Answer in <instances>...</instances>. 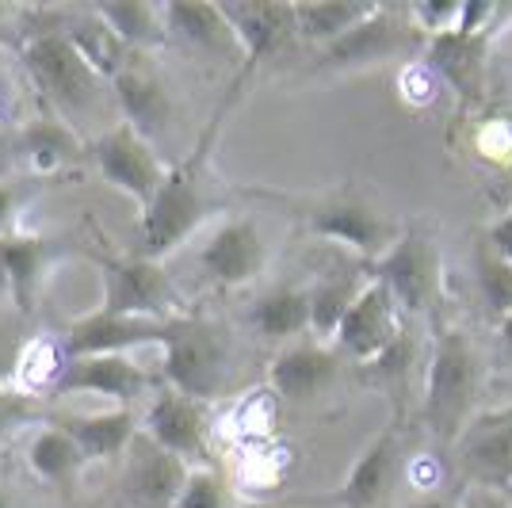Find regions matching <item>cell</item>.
I'll return each instance as SVG.
<instances>
[{"mask_svg":"<svg viewBox=\"0 0 512 508\" xmlns=\"http://www.w3.org/2000/svg\"><path fill=\"white\" fill-rule=\"evenodd\" d=\"M96 268H100V310L107 314H127V318H153V321H176L188 318L184 314V295L172 283L169 268L161 260H146V256H111L92 253Z\"/></svg>","mask_w":512,"mask_h":508,"instance_id":"cell-5","label":"cell"},{"mask_svg":"<svg viewBox=\"0 0 512 508\" xmlns=\"http://www.w3.org/2000/svg\"><path fill=\"white\" fill-rule=\"evenodd\" d=\"M241 85H245V77H237L230 96L214 107V115L207 119V127L199 130L195 146L180 161L169 165L165 184L153 195V203L142 211V222H138V249H134L138 256L165 264V256L176 253L222 207L211 195V149H214V138H218V127H222L230 104L237 100Z\"/></svg>","mask_w":512,"mask_h":508,"instance_id":"cell-1","label":"cell"},{"mask_svg":"<svg viewBox=\"0 0 512 508\" xmlns=\"http://www.w3.org/2000/svg\"><path fill=\"white\" fill-rule=\"evenodd\" d=\"M16 146H20V161L39 176L62 172L69 165H77L88 153V142L77 134V127H69L58 115H35L23 127H16Z\"/></svg>","mask_w":512,"mask_h":508,"instance_id":"cell-24","label":"cell"},{"mask_svg":"<svg viewBox=\"0 0 512 508\" xmlns=\"http://www.w3.org/2000/svg\"><path fill=\"white\" fill-rule=\"evenodd\" d=\"M176 321L127 318V314L92 310L88 318H77L65 325L62 344L69 352V360H81V356H134L142 348H161L172 337Z\"/></svg>","mask_w":512,"mask_h":508,"instance_id":"cell-11","label":"cell"},{"mask_svg":"<svg viewBox=\"0 0 512 508\" xmlns=\"http://www.w3.org/2000/svg\"><path fill=\"white\" fill-rule=\"evenodd\" d=\"M371 279H379L398 298L402 314H425L440 295V253L425 230H402L383 260L371 264Z\"/></svg>","mask_w":512,"mask_h":508,"instance_id":"cell-8","label":"cell"},{"mask_svg":"<svg viewBox=\"0 0 512 508\" xmlns=\"http://www.w3.org/2000/svg\"><path fill=\"white\" fill-rule=\"evenodd\" d=\"M379 12V4H356V0H302L295 4V31L299 43L329 50L344 35H352L363 20H371Z\"/></svg>","mask_w":512,"mask_h":508,"instance_id":"cell-27","label":"cell"},{"mask_svg":"<svg viewBox=\"0 0 512 508\" xmlns=\"http://www.w3.org/2000/svg\"><path fill=\"white\" fill-rule=\"evenodd\" d=\"M497 333H501V344H505V348L512 352V314H509V318L497 321Z\"/></svg>","mask_w":512,"mask_h":508,"instance_id":"cell-47","label":"cell"},{"mask_svg":"<svg viewBox=\"0 0 512 508\" xmlns=\"http://www.w3.org/2000/svg\"><path fill=\"white\" fill-rule=\"evenodd\" d=\"M264 268H268V241L245 214L222 218L199 249V272L222 291L249 287L256 276H264Z\"/></svg>","mask_w":512,"mask_h":508,"instance_id":"cell-9","label":"cell"},{"mask_svg":"<svg viewBox=\"0 0 512 508\" xmlns=\"http://www.w3.org/2000/svg\"><path fill=\"white\" fill-rule=\"evenodd\" d=\"M459 508H512L509 493L505 489H486V486H470L459 497Z\"/></svg>","mask_w":512,"mask_h":508,"instance_id":"cell-43","label":"cell"},{"mask_svg":"<svg viewBox=\"0 0 512 508\" xmlns=\"http://www.w3.org/2000/svg\"><path fill=\"white\" fill-rule=\"evenodd\" d=\"M486 54H490V35H467V31H448L440 39L425 43V65L459 96V104H482L486 92Z\"/></svg>","mask_w":512,"mask_h":508,"instance_id":"cell-19","label":"cell"},{"mask_svg":"<svg viewBox=\"0 0 512 508\" xmlns=\"http://www.w3.org/2000/svg\"><path fill=\"white\" fill-rule=\"evenodd\" d=\"M188 474L192 466L184 459H176L172 451L153 444L146 432H138V440L130 444L123 459L119 489L130 508H176V497L188 482Z\"/></svg>","mask_w":512,"mask_h":508,"instance_id":"cell-14","label":"cell"},{"mask_svg":"<svg viewBox=\"0 0 512 508\" xmlns=\"http://www.w3.org/2000/svg\"><path fill=\"white\" fill-rule=\"evenodd\" d=\"M20 58L31 85L39 88V96L50 107V115L65 119L69 127L88 119V115H96L107 100L115 104L111 85L77 54V46L65 39V31L27 39Z\"/></svg>","mask_w":512,"mask_h":508,"instance_id":"cell-3","label":"cell"},{"mask_svg":"<svg viewBox=\"0 0 512 508\" xmlns=\"http://www.w3.org/2000/svg\"><path fill=\"white\" fill-rule=\"evenodd\" d=\"M23 203H27L23 180H0V233L20 230L16 226V214L23 211Z\"/></svg>","mask_w":512,"mask_h":508,"instance_id":"cell-39","label":"cell"},{"mask_svg":"<svg viewBox=\"0 0 512 508\" xmlns=\"http://www.w3.org/2000/svg\"><path fill=\"white\" fill-rule=\"evenodd\" d=\"M92 165L100 169L107 184L115 191H123L127 199H134L142 211L153 203V195L165 184V172L169 165L161 161V153L153 146L146 134H138L134 127H127L123 119L111 123V127L88 146Z\"/></svg>","mask_w":512,"mask_h":508,"instance_id":"cell-6","label":"cell"},{"mask_svg":"<svg viewBox=\"0 0 512 508\" xmlns=\"http://www.w3.org/2000/svg\"><path fill=\"white\" fill-rule=\"evenodd\" d=\"M406 333V314H402L398 298L390 295L379 279H371L360 291V298L352 302V310L344 314L341 329L333 337V348L367 367L379 356H386Z\"/></svg>","mask_w":512,"mask_h":508,"instance_id":"cell-10","label":"cell"},{"mask_svg":"<svg viewBox=\"0 0 512 508\" xmlns=\"http://www.w3.org/2000/svg\"><path fill=\"white\" fill-rule=\"evenodd\" d=\"M226 20L234 27L245 65H241V77L249 81L256 73V65L279 58L287 46L299 39L295 31V4H272V0H234V4H222Z\"/></svg>","mask_w":512,"mask_h":508,"instance_id":"cell-16","label":"cell"},{"mask_svg":"<svg viewBox=\"0 0 512 508\" xmlns=\"http://www.w3.org/2000/svg\"><path fill=\"white\" fill-rule=\"evenodd\" d=\"M46 268H50V241L23 230L0 233V279H4V298L16 306V314H31L43 291Z\"/></svg>","mask_w":512,"mask_h":508,"instance_id":"cell-22","label":"cell"},{"mask_svg":"<svg viewBox=\"0 0 512 508\" xmlns=\"http://www.w3.org/2000/svg\"><path fill=\"white\" fill-rule=\"evenodd\" d=\"M276 402L279 398L272 390L245 394V398L234 405V413H230V424H234L237 436L249 440V444H264V436H268L272 424H276Z\"/></svg>","mask_w":512,"mask_h":508,"instance_id":"cell-34","label":"cell"},{"mask_svg":"<svg viewBox=\"0 0 512 508\" xmlns=\"http://www.w3.org/2000/svg\"><path fill=\"white\" fill-rule=\"evenodd\" d=\"M451 451L474 486L512 489V405L478 409Z\"/></svg>","mask_w":512,"mask_h":508,"instance_id":"cell-12","label":"cell"},{"mask_svg":"<svg viewBox=\"0 0 512 508\" xmlns=\"http://www.w3.org/2000/svg\"><path fill=\"white\" fill-rule=\"evenodd\" d=\"M306 226L318 241L348 249L352 256L367 260V264L383 260L390 253V245L402 237V230L386 214H379L371 203H363L356 195H333V199L314 203L306 211Z\"/></svg>","mask_w":512,"mask_h":508,"instance_id":"cell-7","label":"cell"},{"mask_svg":"<svg viewBox=\"0 0 512 508\" xmlns=\"http://www.w3.org/2000/svg\"><path fill=\"white\" fill-rule=\"evenodd\" d=\"M88 508H104V505H88Z\"/></svg>","mask_w":512,"mask_h":508,"instance_id":"cell-49","label":"cell"},{"mask_svg":"<svg viewBox=\"0 0 512 508\" xmlns=\"http://www.w3.org/2000/svg\"><path fill=\"white\" fill-rule=\"evenodd\" d=\"M482 379H486V367L474 340L463 329L444 325L432 340L425 390H421V424L440 444H455L463 428L474 421Z\"/></svg>","mask_w":512,"mask_h":508,"instance_id":"cell-2","label":"cell"},{"mask_svg":"<svg viewBox=\"0 0 512 508\" xmlns=\"http://www.w3.org/2000/svg\"><path fill=\"white\" fill-rule=\"evenodd\" d=\"M161 352V379L169 390L192 398V402L211 405L222 398V390L230 386V337L203 318H180L172 337L157 348Z\"/></svg>","mask_w":512,"mask_h":508,"instance_id":"cell-4","label":"cell"},{"mask_svg":"<svg viewBox=\"0 0 512 508\" xmlns=\"http://www.w3.org/2000/svg\"><path fill=\"white\" fill-rule=\"evenodd\" d=\"M69 367V352H65L62 337H27L16 356V371H12V382L35 394V398H54V386L62 379V371Z\"/></svg>","mask_w":512,"mask_h":508,"instance_id":"cell-32","label":"cell"},{"mask_svg":"<svg viewBox=\"0 0 512 508\" xmlns=\"http://www.w3.org/2000/svg\"><path fill=\"white\" fill-rule=\"evenodd\" d=\"M176 508H237V489L218 466H192Z\"/></svg>","mask_w":512,"mask_h":508,"instance_id":"cell-33","label":"cell"},{"mask_svg":"<svg viewBox=\"0 0 512 508\" xmlns=\"http://www.w3.org/2000/svg\"><path fill=\"white\" fill-rule=\"evenodd\" d=\"M69 436L81 444L88 463H111V459H127L130 444L142 432V417L130 405H111L100 413H85L65 421Z\"/></svg>","mask_w":512,"mask_h":508,"instance_id":"cell-25","label":"cell"},{"mask_svg":"<svg viewBox=\"0 0 512 508\" xmlns=\"http://www.w3.org/2000/svg\"><path fill=\"white\" fill-rule=\"evenodd\" d=\"M478 149L486 157H501V153H512V119H490L482 138H478Z\"/></svg>","mask_w":512,"mask_h":508,"instance_id":"cell-41","label":"cell"},{"mask_svg":"<svg viewBox=\"0 0 512 508\" xmlns=\"http://www.w3.org/2000/svg\"><path fill=\"white\" fill-rule=\"evenodd\" d=\"M23 459H27V470L46 486H65V482L81 478V470L88 466L85 451L69 436L65 424H39L27 440Z\"/></svg>","mask_w":512,"mask_h":508,"instance_id":"cell-28","label":"cell"},{"mask_svg":"<svg viewBox=\"0 0 512 508\" xmlns=\"http://www.w3.org/2000/svg\"><path fill=\"white\" fill-rule=\"evenodd\" d=\"M493 20H497V4H490V0H463L459 31H467V35H490Z\"/></svg>","mask_w":512,"mask_h":508,"instance_id":"cell-40","label":"cell"},{"mask_svg":"<svg viewBox=\"0 0 512 508\" xmlns=\"http://www.w3.org/2000/svg\"><path fill=\"white\" fill-rule=\"evenodd\" d=\"M65 39L77 46V54L104 77L107 85L138 62V54H134V50H130V46L100 20V16H96V8H73L69 27H65Z\"/></svg>","mask_w":512,"mask_h":508,"instance_id":"cell-26","label":"cell"},{"mask_svg":"<svg viewBox=\"0 0 512 508\" xmlns=\"http://www.w3.org/2000/svg\"><path fill=\"white\" fill-rule=\"evenodd\" d=\"M96 16L134 50L146 54L157 46L169 43V23H165V8L161 4H146V0H111V4H96Z\"/></svg>","mask_w":512,"mask_h":508,"instance_id":"cell-30","label":"cell"},{"mask_svg":"<svg viewBox=\"0 0 512 508\" xmlns=\"http://www.w3.org/2000/svg\"><path fill=\"white\" fill-rule=\"evenodd\" d=\"M142 432L188 466H211L207 463L211 459V417L203 402H192L169 386H161L142 413Z\"/></svg>","mask_w":512,"mask_h":508,"instance_id":"cell-13","label":"cell"},{"mask_svg":"<svg viewBox=\"0 0 512 508\" xmlns=\"http://www.w3.org/2000/svg\"><path fill=\"white\" fill-rule=\"evenodd\" d=\"M0 508H16V501H12V497H8L4 489H0Z\"/></svg>","mask_w":512,"mask_h":508,"instance_id":"cell-48","label":"cell"},{"mask_svg":"<svg viewBox=\"0 0 512 508\" xmlns=\"http://www.w3.org/2000/svg\"><path fill=\"white\" fill-rule=\"evenodd\" d=\"M341 371V352L325 340H295L283 344L268 363V390L279 402L306 405L325 394Z\"/></svg>","mask_w":512,"mask_h":508,"instance_id":"cell-15","label":"cell"},{"mask_svg":"<svg viewBox=\"0 0 512 508\" xmlns=\"http://www.w3.org/2000/svg\"><path fill=\"white\" fill-rule=\"evenodd\" d=\"M153 386L150 367H142L138 356H81L69 360L62 371V379L54 386V398H107L115 405H130L134 398H142Z\"/></svg>","mask_w":512,"mask_h":508,"instance_id":"cell-18","label":"cell"},{"mask_svg":"<svg viewBox=\"0 0 512 508\" xmlns=\"http://www.w3.org/2000/svg\"><path fill=\"white\" fill-rule=\"evenodd\" d=\"M406 508H459V501H455V497H440V493H428V497H417V501Z\"/></svg>","mask_w":512,"mask_h":508,"instance_id":"cell-46","label":"cell"},{"mask_svg":"<svg viewBox=\"0 0 512 508\" xmlns=\"http://www.w3.org/2000/svg\"><path fill=\"white\" fill-rule=\"evenodd\" d=\"M16 161H20V146H16V130L0 127V180H16Z\"/></svg>","mask_w":512,"mask_h":508,"instance_id":"cell-45","label":"cell"},{"mask_svg":"<svg viewBox=\"0 0 512 508\" xmlns=\"http://www.w3.org/2000/svg\"><path fill=\"white\" fill-rule=\"evenodd\" d=\"M409 360H413V337L406 333L386 356H379L375 363H367V371H375V375H383V379H406Z\"/></svg>","mask_w":512,"mask_h":508,"instance_id":"cell-38","label":"cell"},{"mask_svg":"<svg viewBox=\"0 0 512 508\" xmlns=\"http://www.w3.org/2000/svg\"><path fill=\"white\" fill-rule=\"evenodd\" d=\"M165 23H169V43H184L188 50L214 58V62L245 65L241 43H237L234 27L226 20L222 4H192V0H169Z\"/></svg>","mask_w":512,"mask_h":508,"instance_id":"cell-20","label":"cell"},{"mask_svg":"<svg viewBox=\"0 0 512 508\" xmlns=\"http://www.w3.org/2000/svg\"><path fill=\"white\" fill-rule=\"evenodd\" d=\"M43 417V398L20 390L16 382H0V440L12 436L16 428H27Z\"/></svg>","mask_w":512,"mask_h":508,"instance_id":"cell-37","label":"cell"},{"mask_svg":"<svg viewBox=\"0 0 512 508\" xmlns=\"http://www.w3.org/2000/svg\"><path fill=\"white\" fill-rule=\"evenodd\" d=\"M111 92H115V111L123 115V123L134 127L138 134H146L150 142L157 130L169 127L172 88L146 62H134L127 73H119L111 81Z\"/></svg>","mask_w":512,"mask_h":508,"instance_id":"cell-21","label":"cell"},{"mask_svg":"<svg viewBox=\"0 0 512 508\" xmlns=\"http://www.w3.org/2000/svg\"><path fill=\"white\" fill-rule=\"evenodd\" d=\"M409 23L417 27L421 39H440L448 31H459V16H463V0H417L409 4Z\"/></svg>","mask_w":512,"mask_h":508,"instance_id":"cell-36","label":"cell"},{"mask_svg":"<svg viewBox=\"0 0 512 508\" xmlns=\"http://www.w3.org/2000/svg\"><path fill=\"white\" fill-rule=\"evenodd\" d=\"M398 455H402L398 424H386L383 432L360 451V459L348 466V474L341 482L344 508H379V501H383L390 482H394Z\"/></svg>","mask_w":512,"mask_h":508,"instance_id":"cell-23","label":"cell"},{"mask_svg":"<svg viewBox=\"0 0 512 508\" xmlns=\"http://www.w3.org/2000/svg\"><path fill=\"white\" fill-rule=\"evenodd\" d=\"M478 287L497 321L512 314V260L493 256L490 249L478 256Z\"/></svg>","mask_w":512,"mask_h":508,"instance_id":"cell-35","label":"cell"},{"mask_svg":"<svg viewBox=\"0 0 512 508\" xmlns=\"http://www.w3.org/2000/svg\"><path fill=\"white\" fill-rule=\"evenodd\" d=\"M486 237H490V245H486V249H490L493 256H501V260H512V207L501 214L497 222H493Z\"/></svg>","mask_w":512,"mask_h":508,"instance_id":"cell-44","label":"cell"},{"mask_svg":"<svg viewBox=\"0 0 512 508\" xmlns=\"http://www.w3.org/2000/svg\"><path fill=\"white\" fill-rule=\"evenodd\" d=\"M417 27L409 23V12H394V8H383L363 20L352 35H344L337 46L321 50L318 54V69H363V65H379L386 58H398L406 54L409 46L417 43Z\"/></svg>","mask_w":512,"mask_h":508,"instance_id":"cell-17","label":"cell"},{"mask_svg":"<svg viewBox=\"0 0 512 508\" xmlns=\"http://www.w3.org/2000/svg\"><path fill=\"white\" fill-rule=\"evenodd\" d=\"M23 340H16L12 325L0 318V382H12V371H16V356H20Z\"/></svg>","mask_w":512,"mask_h":508,"instance_id":"cell-42","label":"cell"},{"mask_svg":"<svg viewBox=\"0 0 512 508\" xmlns=\"http://www.w3.org/2000/svg\"><path fill=\"white\" fill-rule=\"evenodd\" d=\"M249 321L260 337L295 344L310 333V287H272L253 302Z\"/></svg>","mask_w":512,"mask_h":508,"instance_id":"cell-29","label":"cell"},{"mask_svg":"<svg viewBox=\"0 0 512 508\" xmlns=\"http://www.w3.org/2000/svg\"><path fill=\"white\" fill-rule=\"evenodd\" d=\"M371 283V276H356V272H333L310 283V333L325 344H333L337 329H341L344 314L352 310V302Z\"/></svg>","mask_w":512,"mask_h":508,"instance_id":"cell-31","label":"cell"}]
</instances>
